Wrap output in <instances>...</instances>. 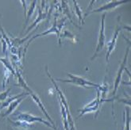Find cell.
<instances>
[{"instance_id":"6da1fadb","label":"cell","mask_w":131,"mask_h":130,"mask_svg":"<svg viewBox=\"0 0 131 130\" xmlns=\"http://www.w3.org/2000/svg\"><path fill=\"white\" fill-rule=\"evenodd\" d=\"M16 75H17V76H18V85L19 87H22L23 89H25V90H26V92H28L29 95L31 96V98H33V100L34 101V102H35V103L37 105V106L39 107V108L41 110V111L44 113V114L45 115V117L48 118V120L49 121L50 123H51L53 126H55V127H56V125H55V124H54V122H53V121L52 120V117L49 115V113H47V110H46L45 107L44 106V105H43L42 102L41 101L40 98L38 97V96H37L34 92V91L29 87V86L27 85V83L26 82L25 79H23V77L21 76V75L20 74L19 71H18V70H17Z\"/></svg>"},{"instance_id":"7a4b0ae2","label":"cell","mask_w":131,"mask_h":130,"mask_svg":"<svg viewBox=\"0 0 131 130\" xmlns=\"http://www.w3.org/2000/svg\"><path fill=\"white\" fill-rule=\"evenodd\" d=\"M67 75L69 77V79H57V81H60L62 82H68V83H72L74 85L76 86H80V87H95V88H99L100 85L99 84H96L95 82H92L86 79H84L83 77H80V76L78 75H75L70 73H67Z\"/></svg>"},{"instance_id":"3957f363","label":"cell","mask_w":131,"mask_h":130,"mask_svg":"<svg viewBox=\"0 0 131 130\" xmlns=\"http://www.w3.org/2000/svg\"><path fill=\"white\" fill-rule=\"evenodd\" d=\"M106 102V99H103L100 96V93L98 90V95L97 98H95L91 102L88 103L83 107L82 110H80V116L79 117H82L84 114H87L89 113H95V117H96V113H98L100 110V107H101L102 104Z\"/></svg>"},{"instance_id":"277c9868","label":"cell","mask_w":131,"mask_h":130,"mask_svg":"<svg viewBox=\"0 0 131 130\" xmlns=\"http://www.w3.org/2000/svg\"><path fill=\"white\" fill-rule=\"evenodd\" d=\"M16 118L18 121H24L26 122H29V123H34V122H41V123L45 125L46 126H48L54 130H58L57 128V127L53 126L50 122L44 120L42 117H35L34 115L30 113H19L18 114H16Z\"/></svg>"},{"instance_id":"5b68a950","label":"cell","mask_w":131,"mask_h":130,"mask_svg":"<svg viewBox=\"0 0 131 130\" xmlns=\"http://www.w3.org/2000/svg\"><path fill=\"white\" fill-rule=\"evenodd\" d=\"M105 18H106V14H103L102 18H101V26H100V30L99 33V38H98V44L95 49V52L94 53L93 56L91 58V60H93L99 54L100 51H102L105 46Z\"/></svg>"},{"instance_id":"8992f818","label":"cell","mask_w":131,"mask_h":130,"mask_svg":"<svg viewBox=\"0 0 131 130\" xmlns=\"http://www.w3.org/2000/svg\"><path fill=\"white\" fill-rule=\"evenodd\" d=\"M129 46L127 47L126 49V54H125V56H124V59L122 61V63L120 64V67L118 70V72H117V75L116 77H115V80H114V89H113V91H112V94L114 96L116 94V92L118 89V87L121 83V81H122V73H123V71L124 70H126V62H127V58H128V54H129Z\"/></svg>"},{"instance_id":"52a82bcc","label":"cell","mask_w":131,"mask_h":130,"mask_svg":"<svg viewBox=\"0 0 131 130\" xmlns=\"http://www.w3.org/2000/svg\"><path fill=\"white\" fill-rule=\"evenodd\" d=\"M129 1H128V0H122V1H111V2H110L108 3L104 4L102 6H100L99 8H98V9H95L94 10L88 12L85 15V17H87L88 14H92V13H101V12H104V11H107V10H112L114 8H116L117 6H120L122 4L129 3Z\"/></svg>"},{"instance_id":"ba28073f","label":"cell","mask_w":131,"mask_h":130,"mask_svg":"<svg viewBox=\"0 0 131 130\" xmlns=\"http://www.w3.org/2000/svg\"><path fill=\"white\" fill-rule=\"evenodd\" d=\"M57 18H55V19H54V22H53V25H52V26L51 28H49V29H47V30H46V31H45V32H43V33H39V34H37V35H36V36H34V37L31 38V39H30L29 41H28V43H27L26 46L25 47V49H24V53H23V56H25L26 51V49H27L28 46L29 45V44L31 43L34 40H35L36 38H37V37H44V36H47V35H49V34H50V33H56V34L57 35V37H58V38L60 37V33L59 32V30H58V29H57Z\"/></svg>"},{"instance_id":"9c48e42d","label":"cell","mask_w":131,"mask_h":130,"mask_svg":"<svg viewBox=\"0 0 131 130\" xmlns=\"http://www.w3.org/2000/svg\"><path fill=\"white\" fill-rule=\"evenodd\" d=\"M122 29V28L120 26H118L115 29V31L114 33L113 37L111 38V40L108 42L107 44V52H106V62L109 63V58L111 54L113 52V51L115 49V46H116V42L118 40V33L120 32V30Z\"/></svg>"},{"instance_id":"30bf717a","label":"cell","mask_w":131,"mask_h":130,"mask_svg":"<svg viewBox=\"0 0 131 130\" xmlns=\"http://www.w3.org/2000/svg\"><path fill=\"white\" fill-rule=\"evenodd\" d=\"M26 96H23V97H21L20 98H18V99H16L15 101H14L13 102H11L10 105H9V106H8V109L6 110V111L2 115V117H6V116H8V115H10V114H11L14 110H15V109L17 108V107L18 106V105L24 100V99L26 98Z\"/></svg>"},{"instance_id":"8fae6325","label":"cell","mask_w":131,"mask_h":130,"mask_svg":"<svg viewBox=\"0 0 131 130\" xmlns=\"http://www.w3.org/2000/svg\"><path fill=\"white\" fill-rule=\"evenodd\" d=\"M46 18H47V14H46V13H43V10H42L41 8L38 9V16L37 17L36 20L34 21V23H33L31 26H30L28 29H27L26 32V33H28L29 32L31 31V30L33 29V28L37 27V25L39 24L41 21L45 20Z\"/></svg>"},{"instance_id":"7c38bea8","label":"cell","mask_w":131,"mask_h":130,"mask_svg":"<svg viewBox=\"0 0 131 130\" xmlns=\"http://www.w3.org/2000/svg\"><path fill=\"white\" fill-rule=\"evenodd\" d=\"M28 95H29L28 92H23V93H21L20 94H17V95H15V96L10 97L9 98H6V100L3 102V104H1V107H0V110H2L3 109L6 108V107L9 106V105L11 102H13L14 101L16 100V99H18V98H20L21 97H23V96H28Z\"/></svg>"},{"instance_id":"4fadbf2b","label":"cell","mask_w":131,"mask_h":130,"mask_svg":"<svg viewBox=\"0 0 131 130\" xmlns=\"http://www.w3.org/2000/svg\"><path fill=\"white\" fill-rule=\"evenodd\" d=\"M59 103H60V112H61V117H62V123L64 125V130H70V128H69V125H68V115L65 110V108L64 105L62 104L60 100H59Z\"/></svg>"},{"instance_id":"5bb4252c","label":"cell","mask_w":131,"mask_h":130,"mask_svg":"<svg viewBox=\"0 0 131 130\" xmlns=\"http://www.w3.org/2000/svg\"><path fill=\"white\" fill-rule=\"evenodd\" d=\"M9 121L13 125L14 127L18 128H29L34 126V123H29V122L24 121H13L11 120H9Z\"/></svg>"},{"instance_id":"9a60e30c","label":"cell","mask_w":131,"mask_h":130,"mask_svg":"<svg viewBox=\"0 0 131 130\" xmlns=\"http://www.w3.org/2000/svg\"><path fill=\"white\" fill-rule=\"evenodd\" d=\"M73 3H74V7H75V14L77 15V17H78V19L80 22V24H83L84 23V20H83V10H81V8L80 7V6L78 5V3L76 1H73Z\"/></svg>"},{"instance_id":"2e32d148","label":"cell","mask_w":131,"mask_h":130,"mask_svg":"<svg viewBox=\"0 0 131 130\" xmlns=\"http://www.w3.org/2000/svg\"><path fill=\"white\" fill-rule=\"evenodd\" d=\"M0 62L3 64V65L5 66L6 69L9 70L11 72L12 75L16 74V72H15V71L14 70V68H13L11 64H10V61L8 59H7V57H5V58H1V57H0Z\"/></svg>"},{"instance_id":"e0dca14e","label":"cell","mask_w":131,"mask_h":130,"mask_svg":"<svg viewBox=\"0 0 131 130\" xmlns=\"http://www.w3.org/2000/svg\"><path fill=\"white\" fill-rule=\"evenodd\" d=\"M124 117H125V130H130V113L129 110L126 107L124 112Z\"/></svg>"},{"instance_id":"ac0fdd59","label":"cell","mask_w":131,"mask_h":130,"mask_svg":"<svg viewBox=\"0 0 131 130\" xmlns=\"http://www.w3.org/2000/svg\"><path fill=\"white\" fill-rule=\"evenodd\" d=\"M36 3H37V1H34L32 3V4L30 5V7H29V11H28V14H27V18L26 20V23H25V26H24V29L26 28V24L28 23V21L29 20V18H31V16L33 15L34 10H35V8H36Z\"/></svg>"},{"instance_id":"d6986e66","label":"cell","mask_w":131,"mask_h":130,"mask_svg":"<svg viewBox=\"0 0 131 130\" xmlns=\"http://www.w3.org/2000/svg\"><path fill=\"white\" fill-rule=\"evenodd\" d=\"M60 37H62V38H68V39L72 40L73 42H75V43L76 42L75 37L73 34H72L70 32H68V30H64V33H61V34L60 35Z\"/></svg>"},{"instance_id":"ffe728a7","label":"cell","mask_w":131,"mask_h":130,"mask_svg":"<svg viewBox=\"0 0 131 130\" xmlns=\"http://www.w3.org/2000/svg\"><path fill=\"white\" fill-rule=\"evenodd\" d=\"M10 90H11V88H8L6 90L3 91V93H0V102L5 101L6 99L7 98V96H8Z\"/></svg>"},{"instance_id":"44dd1931","label":"cell","mask_w":131,"mask_h":130,"mask_svg":"<svg viewBox=\"0 0 131 130\" xmlns=\"http://www.w3.org/2000/svg\"><path fill=\"white\" fill-rule=\"evenodd\" d=\"M10 74H11V72L9 70H7V69H6V68H5V76H4V79H3V89L5 88L6 81L8 82V79L10 77Z\"/></svg>"},{"instance_id":"7402d4cb","label":"cell","mask_w":131,"mask_h":130,"mask_svg":"<svg viewBox=\"0 0 131 130\" xmlns=\"http://www.w3.org/2000/svg\"><path fill=\"white\" fill-rule=\"evenodd\" d=\"M0 39L2 41V44H3V53H6V47H7V44L5 41V39L3 37V36L0 34Z\"/></svg>"},{"instance_id":"603a6c76","label":"cell","mask_w":131,"mask_h":130,"mask_svg":"<svg viewBox=\"0 0 131 130\" xmlns=\"http://www.w3.org/2000/svg\"><path fill=\"white\" fill-rule=\"evenodd\" d=\"M21 3H23L22 4V6H23V7H24V11H25V17H26V1H21Z\"/></svg>"},{"instance_id":"cb8c5ba5","label":"cell","mask_w":131,"mask_h":130,"mask_svg":"<svg viewBox=\"0 0 131 130\" xmlns=\"http://www.w3.org/2000/svg\"><path fill=\"white\" fill-rule=\"evenodd\" d=\"M0 107H1V102H0ZM0 111H1V110H0Z\"/></svg>"}]
</instances>
